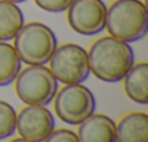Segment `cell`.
Listing matches in <instances>:
<instances>
[{
  "mask_svg": "<svg viewBox=\"0 0 148 142\" xmlns=\"http://www.w3.org/2000/svg\"><path fill=\"white\" fill-rule=\"evenodd\" d=\"M55 129L54 115L45 106H26L16 113V130L25 139L44 142Z\"/></svg>",
  "mask_w": 148,
  "mask_h": 142,
  "instance_id": "8",
  "label": "cell"
},
{
  "mask_svg": "<svg viewBox=\"0 0 148 142\" xmlns=\"http://www.w3.org/2000/svg\"><path fill=\"white\" fill-rule=\"evenodd\" d=\"M16 130V112L12 104L0 100V141L12 136Z\"/></svg>",
  "mask_w": 148,
  "mask_h": 142,
  "instance_id": "14",
  "label": "cell"
},
{
  "mask_svg": "<svg viewBox=\"0 0 148 142\" xmlns=\"http://www.w3.org/2000/svg\"><path fill=\"white\" fill-rule=\"evenodd\" d=\"M106 9L102 0H73L67 8V22L80 35H97L105 29Z\"/></svg>",
  "mask_w": 148,
  "mask_h": 142,
  "instance_id": "7",
  "label": "cell"
},
{
  "mask_svg": "<svg viewBox=\"0 0 148 142\" xmlns=\"http://www.w3.org/2000/svg\"><path fill=\"white\" fill-rule=\"evenodd\" d=\"M54 110L58 119L67 125H79L96 109L93 93L80 84H65L54 96Z\"/></svg>",
  "mask_w": 148,
  "mask_h": 142,
  "instance_id": "6",
  "label": "cell"
},
{
  "mask_svg": "<svg viewBox=\"0 0 148 142\" xmlns=\"http://www.w3.org/2000/svg\"><path fill=\"white\" fill-rule=\"evenodd\" d=\"M23 13L18 5L0 0V41H10L23 26Z\"/></svg>",
  "mask_w": 148,
  "mask_h": 142,
  "instance_id": "12",
  "label": "cell"
},
{
  "mask_svg": "<svg viewBox=\"0 0 148 142\" xmlns=\"http://www.w3.org/2000/svg\"><path fill=\"white\" fill-rule=\"evenodd\" d=\"M9 142H34V141H29V139H25V138H16V139H12Z\"/></svg>",
  "mask_w": 148,
  "mask_h": 142,
  "instance_id": "17",
  "label": "cell"
},
{
  "mask_svg": "<svg viewBox=\"0 0 148 142\" xmlns=\"http://www.w3.org/2000/svg\"><path fill=\"white\" fill-rule=\"evenodd\" d=\"M90 73L106 83L122 81L129 68L134 65L135 55L131 45L113 36L96 39L87 52Z\"/></svg>",
  "mask_w": 148,
  "mask_h": 142,
  "instance_id": "1",
  "label": "cell"
},
{
  "mask_svg": "<svg viewBox=\"0 0 148 142\" xmlns=\"http://www.w3.org/2000/svg\"><path fill=\"white\" fill-rule=\"evenodd\" d=\"M48 62L52 76L64 84H80L90 74L87 51L77 44L57 45Z\"/></svg>",
  "mask_w": 148,
  "mask_h": 142,
  "instance_id": "5",
  "label": "cell"
},
{
  "mask_svg": "<svg viewBox=\"0 0 148 142\" xmlns=\"http://www.w3.org/2000/svg\"><path fill=\"white\" fill-rule=\"evenodd\" d=\"M22 61L19 59L13 45L0 41V87L12 84L21 71Z\"/></svg>",
  "mask_w": 148,
  "mask_h": 142,
  "instance_id": "13",
  "label": "cell"
},
{
  "mask_svg": "<svg viewBox=\"0 0 148 142\" xmlns=\"http://www.w3.org/2000/svg\"><path fill=\"white\" fill-rule=\"evenodd\" d=\"M44 142H79L77 135L70 129H54L45 139Z\"/></svg>",
  "mask_w": 148,
  "mask_h": 142,
  "instance_id": "16",
  "label": "cell"
},
{
  "mask_svg": "<svg viewBox=\"0 0 148 142\" xmlns=\"http://www.w3.org/2000/svg\"><path fill=\"white\" fill-rule=\"evenodd\" d=\"M79 142H116V123L102 113H92L79 123Z\"/></svg>",
  "mask_w": 148,
  "mask_h": 142,
  "instance_id": "9",
  "label": "cell"
},
{
  "mask_svg": "<svg viewBox=\"0 0 148 142\" xmlns=\"http://www.w3.org/2000/svg\"><path fill=\"white\" fill-rule=\"evenodd\" d=\"M116 142H148V116L131 112L116 123Z\"/></svg>",
  "mask_w": 148,
  "mask_h": 142,
  "instance_id": "10",
  "label": "cell"
},
{
  "mask_svg": "<svg viewBox=\"0 0 148 142\" xmlns=\"http://www.w3.org/2000/svg\"><path fill=\"white\" fill-rule=\"evenodd\" d=\"M58 81L49 68L44 65H29L19 71L15 79L16 96L29 106H47L54 100Z\"/></svg>",
  "mask_w": 148,
  "mask_h": 142,
  "instance_id": "4",
  "label": "cell"
},
{
  "mask_svg": "<svg viewBox=\"0 0 148 142\" xmlns=\"http://www.w3.org/2000/svg\"><path fill=\"white\" fill-rule=\"evenodd\" d=\"M35 5L45 10V12H51V13H60L67 10V8L71 5L73 0H34Z\"/></svg>",
  "mask_w": 148,
  "mask_h": 142,
  "instance_id": "15",
  "label": "cell"
},
{
  "mask_svg": "<svg viewBox=\"0 0 148 142\" xmlns=\"http://www.w3.org/2000/svg\"><path fill=\"white\" fill-rule=\"evenodd\" d=\"M6 2H10V3L18 5V3H23V2H26V0H6Z\"/></svg>",
  "mask_w": 148,
  "mask_h": 142,
  "instance_id": "18",
  "label": "cell"
},
{
  "mask_svg": "<svg viewBox=\"0 0 148 142\" xmlns=\"http://www.w3.org/2000/svg\"><path fill=\"white\" fill-rule=\"evenodd\" d=\"M13 41L19 59L28 65H45L57 48L55 33L41 22L23 23Z\"/></svg>",
  "mask_w": 148,
  "mask_h": 142,
  "instance_id": "3",
  "label": "cell"
},
{
  "mask_svg": "<svg viewBox=\"0 0 148 142\" xmlns=\"http://www.w3.org/2000/svg\"><path fill=\"white\" fill-rule=\"evenodd\" d=\"M106 31L110 36L136 42L147 35L148 12L141 0H115L106 9Z\"/></svg>",
  "mask_w": 148,
  "mask_h": 142,
  "instance_id": "2",
  "label": "cell"
},
{
  "mask_svg": "<svg viewBox=\"0 0 148 142\" xmlns=\"http://www.w3.org/2000/svg\"><path fill=\"white\" fill-rule=\"evenodd\" d=\"M123 91L138 104H148V64L136 62L125 74Z\"/></svg>",
  "mask_w": 148,
  "mask_h": 142,
  "instance_id": "11",
  "label": "cell"
}]
</instances>
